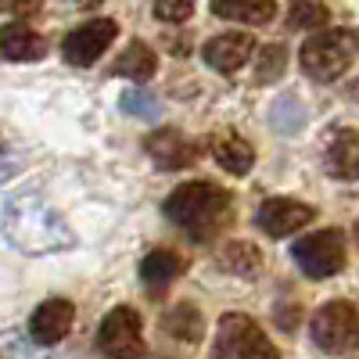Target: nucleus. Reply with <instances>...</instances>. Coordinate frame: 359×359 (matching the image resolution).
Here are the masks:
<instances>
[{
	"label": "nucleus",
	"mask_w": 359,
	"mask_h": 359,
	"mask_svg": "<svg viewBox=\"0 0 359 359\" xmlns=\"http://www.w3.org/2000/svg\"><path fill=\"white\" fill-rule=\"evenodd\" d=\"M4 237L25 255H54L76 245L72 226L40 194H18L4 208Z\"/></svg>",
	"instance_id": "1"
},
{
	"label": "nucleus",
	"mask_w": 359,
	"mask_h": 359,
	"mask_svg": "<svg viewBox=\"0 0 359 359\" xmlns=\"http://www.w3.org/2000/svg\"><path fill=\"white\" fill-rule=\"evenodd\" d=\"M233 212V198L216 187V184H205V180H194V184H180L169 198H165V216L187 230L198 241H208L216 237Z\"/></svg>",
	"instance_id": "2"
},
{
	"label": "nucleus",
	"mask_w": 359,
	"mask_h": 359,
	"mask_svg": "<svg viewBox=\"0 0 359 359\" xmlns=\"http://www.w3.org/2000/svg\"><path fill=\"white\" fill-rule=\"evenodd\" d=\"M216 359H277V345L245 313H226L216 331Z\"/></svg>",
	"instance_id": "3"
},
{
	"label": "nucleus",
	"mask_w": 359,
	"mask_h": 359,
	"mask_svg": "<svg viewBox=\"0 0 359 359\" xmlns=\"http://www.w3.org/2000/svg\"><path fill=\"white\" fill-rule=\"evenodd\" d=\"M309 331H313V341L327 355L352 352L359 345V313L352 302H327L316 309Z\"/></svg>",
	"instance_id": "4"
},
{
	"label": "nucleus",
	"mask_w": 359,
	"mask_h": 359,
	"mask_svg": "<svg viewBox=\"0 0 359 359\" xmlns=\"http://www.w3.org/2000/svg\"><path fill=\"white\" fill-rule=\"evenodd\" d=\"M294 262L306 277L323 280L345 269V233L341 230H316L302 241H294Z\"/></svg>",
	"instance_id": "5"
},
{
	"label": "nucleus",
	"mask_w": 359,
	"mask_h": 359,
	"mask_svg": "<svg viewBox=\"0 0 359 359\" xmlns=\"http://www.w3.org/2000/svg\"><path fill=\"white\" fill-rule=\"evenodd\" d=\"M348 62H352V36L338 33V29L316 33L302 43V69L320 83H331V79L345 76Z\"/></svg>",
	"instance_id": "6"
},
{
	"label": "nucleus",
	"mask_w": 359,
	"mask_h": 359,
	"mask_svg": "<svg viewBox=\"0 0 359 359\" xmlns=\"http://www.w3.org/2000/svg\"><path fill=\"white\" fill-rule=\"evenodd\" d=\"M97 345L108 359H140L144 355L140 316L130 306H115L97 327Z\"/></svg>",
	"instance_id": "7"
},
{
	"label": "nucleus",
	"mask_w": 359,
	"mask_h": 359,
	"mask_svg": "<svg viewBox=\"0 0 359 359\" xmlns=\"http://www.w3.org/2000/svg\"><path fill=\"white\" fill-rule=\"evenodd\" d=\"M115 33H118V25L111 18H94V22L72 29V33L65 36V43H62V50H65V57H69L72 65L86 69V65H94L97 57L108 50V43L115 40Z\"/></svg>",
	"instance_id": "8"
},
{
	"label": "nucleus",
	"mask_w": 359,
	"mask_h": 359,
	"mask_svg": "<svg viewBox=\"0 0 359 359\" xmlns=\"http://www.w3.org/2000/svg\"><path fill=\"white\" fill-rule=\"evenodd\" d=\"M313 219H316V208L306 201H294V198H269L262 201L259 216H255L259 230H266L269 237H287L294 230L309 226Z\"/></svg>",
	"instance_id": "9"
},
{
	"label": "nucleus",
	"mask_w": 359,
	"mask_h": 359,
	"mask_svg": "<svg viewBox=\"0 0 359 359\" xmlns=\"http://www.w3.org/2000/svg\"><path fill=\"white\" fill-rule=\"evenodd\" d=\"M252 54H255L252 33H223V36H212V40L205 43V50H201L208 69H216V72H237V69H245L252 62Z\"/></svg>",
	"instance_id": "10"
},
{
	"label": "nucleus",
	"mask_w": 359,
	"mask_h": 359,
	"mask_svg": "<svg viewBox=\"0 0 359 359\" xmlns=\"http://www.w3.org/2000/svg\"><path fill=\"white\" fill-rule=\"evenodd\" d=\"M144 147L158 169H191L198 162V147L180 130H158L144 140Z\"/></svg>",
	"instance_id": "11"
},
{
	"label": "nucleus",
	"mask_w": 359,
	"mask_h": 359,
	"mask_svg": "<svg viewBox=\"0 0 359 359\" xmlns=\"http://www.w3.org/2000/svg\"><path fill=\"white\" fill-rule=\"evenodd\" d=\"M72 316H76L72 302H65V298H50V302H43V306L33 313V320H29V331H33V338H36L40 345H57V341L72 331Z\"/></svg>",
	"instance_id": "12"
},
{
	"label": "nucleus",
	"mask_w": 359,
	"mask_h": 359,
	"mask_svg": "<svg viewBox=\"0 0 359 359\" xmlns=\"http://www.w3.org/2000/svg\"><path fill=\"white\" fill-rule=\"evenodd\" d=\"M208 151H212V158H216L226 172H233V176H245V172H252V165H255V147H252L241 133H233V130H223V133L208 137Z\"/></svg>",
	"instance_id": "13"
},
{
	"label": "nucleus",
	"mask_w": 359,
	"mask_h": 359,
	"mask_svg": "<svg viewBox=\"0 0 359 359\" xmlns=\"http://www.w3.org/2000/svg\"><path fill=\"white\" fill-rule=\"evenodd\" d=\"M43 54H47V40L36 29L22 22L0 25V57H8V62H40Z\"/></svg>",
	"instance_id": "14"
},
{
	"label": "nucleus",
	"mask_w": 359,
	"mask_h": 359,
	"mask_svg": "<svg viewBox=\"0 0 359 359\" xmlns=\"http://www.w3.org/2000/svg\"><path fill=\"white\" fill-rule=\"evenodd\" d=\"M323 162L334 180H359V130H338L327 144Z\"/></svg>",
	"instance_id": "15"
},
{
	"label": "nucleus",
	"mask_w": 359,
	"mask_h": 359,
	"mask_svg": "<svg viewBox=\"0 0 359 359\" xmlns=\"http://www.w3.org/2000/svg\"><path fill=\"white\" fill-rule=\"evenodd\" d=\"M155 69H158L155 50L147 47V43H140V40H133L123 54L115 57L111 76H126V79H133V83H147V79L155 76Z\"/></svg>",
	"instance_id": "16"
},
{
	"label": "nucleus",
	"mask_w": 359,
	"mask_h": 359,
	"mask_svg": "<svg viewBox=\"0 0 359 359\" xmlns=\"http://www.w3.org/2000/svg\"><path fill=\"white\" fill-rule=\"evenodd\" d=\"M162 331L172 334L176 341H198L205 334V320L191 302H176L165 316H162Z\"/></svg>",
	"instance_id": "17"
},
{
	"label": "nucleus",
	"mask_w": 359,
	"mask_h": 359,
	"mask_svg": "<svg viewBox=\"0 0 359 359\" xmlns=\"http://www.w3.org/2000/svg\"><path fill=\"white\" fill-rule=\"evenodd\" d=\"M180 269H184L180 255L158 248V252H147V255H144V262H140V277H144L147 287H165V284L180 273Z\"/></svg>",
	"instance_id": "18"
},
{
	"label": "nucleus",
	"mask_w": 359,
	"mask_h": 359,
	"mask_svg": "<svg viewBox=\"0 0 359 359\" xmlns=\"http://www.w3.org/2000/svg\"><path fill=\"white\" fill-rule=\"evenodd\" d=\"M219 266L230 269V273H237V277H255L259 269H262V252L252 241H233V245L223 248Z\"/></svg>",
	"instance_id": "19"
},
{
	"label": "nucleus",
	"mask_w": 359,
	"mask_h": 359,
	"mask_svg": "<svg viewBox=\"0 0 359 359\" xmlns=\"http://www.w3.org/2000/svg\"><path fill=\"white\" fill-rule=\"evenodd\" d=\"M216 18H230V22H245V25H262L277 15V8L269 0H252V4H230V0H216L212 4Z\"/></svg>",
	"instance_id": "20"
},
{
	"label": "nucleus",
	"mask_w": 359,
	"mask_h": 359,
	"mask_svg": "<svg viewBox=\"0 0 359 359\" xmlns=\"http://www.w3.org/2000/svg\"><path fill=\"white\" fill-rule=\"evenodd\" d=\"M284 69H287V50L280 43H269L255 57V83H262V86L266 83H277L284 76Z\"/></svg>",
	"instance_id": "21"
},
{
	"label": "nucleus",
	"mask_w": 359,
	"mask_h": 359,
	"mask_svg": "<svg viewBox=\"0 0 359 359\" xmlns=\"http://www.w3.org/2000/svg\"><path fill=\"white\" fill-rule=\"evenodd\" d=\"M327 18H331V11H327L323 4H306V0L291 4V11H287V25L291 29H323Z\"/></svg>",
	"instance_id": "22"
},
{
	"label": "nucleus",
	"mask_w": 359,
	"mask_h": 359,
	"mask_svg": "<svg viewBox=\"0 0 359 359\" xmlns=\"http://www.w3.org/2000/svg\"><path fill=\"white\" fill-rule=\"evenodd\" d=\"M302 123H306V108L298 104V97H280L273 104V126L280 133H291V130H298Z\"/></svg>",
	"instance_id": "23"
},
{
	"label": "nucleus",
	"mask_w": 359,
	"mask_h": 359,
	"mask_svg": "<svg viewBox=\"0 0 359 359\" xmlns=\"http://www.w3.org/2000/svg\"><path fill=\"white\" fill-rule=\"evenodd\" d=\"M123 108L130 111V115H137V118H151V115H158V101L147 94V90H126L123 94Z\"/></svg>",
	"instance_id": "24"
},
{
	"label": "nucleus",
	"mask_w": 359,
	"mask_h": 359,
	"mask_svg": "<svg viewBox=\"0 0 359 359\" xmlns=\"http://www.w3.org/2000/svg\"><path fill=\"white\" fill-rule=\"evenodd\" d=\"M194 15L191 0H158L155 4V18L158 22H187Z\"/></svg>",
	"instance_id": "25"
},
{
	"label": "nucleus",
	"mask_w": 359,
	"mask_h": 359,
	"mask_svg": "<svg viewBox=\"0 0 359 359\" xmlns=\"http://www.w3.org/2000/svg\"><path fill=\"white\" fill-rule=\"evenodd\" d=\"M352 233H355V245H359V219H355V226H352Z\"/></svg>",
	"instance_id": "26"
},
{
	"label": "nucleus",
	"mask_w": 359,
	"mask_h": 359,
	"mask_svg": "<svg viewBox=\"0 0 359 359\" xmlns=\"http://www.w3.org/2000/svg\"><path fill=\"white\" fill-rule=\"evenodd\" d=\"M352 94H355V101H359V83H355V86H352Z\"/></svg>",
	"instance_id": "27"
},
{
	"label": "nucleus",
	"mask_w": 359,
	"mask_h": 359,
	"mask_svg": "<svg viewBox=\"0 0 359 359\" xmlns=\"http://www.w3.org/2000/svg\"><path fill=\"white\" fill-rule=\"evenodd\" d=\"M0 151H4V140H0Z\"/></svg>",
	"instance_id": "28"
},
{
	"label": "nucleus",
	"mask_w": 359,
	"mask_h": 359,
	"mask_svg": "<svg viewBox=\"0 0 359 359\" xmlns=\"http://www.w3.org/2000/svg\"><path fill=\"white\" fill-rule=\"evenodd\" d=\"M355 43H359V36H355Z\"/></svg>",
	"instance_id": "29"
}]
</instances>
